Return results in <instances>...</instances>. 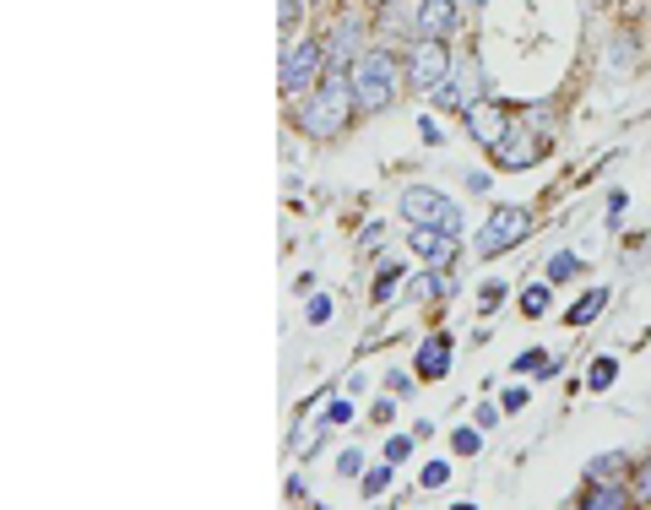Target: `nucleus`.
<instances>
[{
  "instance_id": "f3484780",
  "label": "nucleus",
  "mask_w": 651,
  "mask_h": 510,
  "mask_svg": "<svg viewBox=\"0 0 651 510\" xmlns=\"http://www.w3.org/2000/svg\"><path fill=\"white\" fill-rule=\"evenodd\" d=\"M424 294H429V299H451L456 294V283L446 277V266H429V272H424Z\"/></svg>"
},
{
  "instance_id": "20e7f679",
  "label": "nucleus",
  "mask_w": 651,
  "mask_h": 510,
  "mask_svg": "<svg viewBox=\"0 0 651 510\" xmlns=\"http://www.w3.org/2000/svg\"><path fill=\"white\" fill-rule=\"evenodd\" d=\"M526 234H532V212H526V206H494L489 223H483V234H478V255L516 251Z\"/></svg>"
},
{
  "instance_id": "4468645a",
  "label": "nucleus",
  "mask_w": 651,
  "mask_h": 510,
  "mask_svg": "<svg viewBox=\"0 0 651 510\" xmlns=\"http://www.w3.org/2000/svg\"><path fill=\"white\" fill-rule=\"evenodd\" d=\"M586 510H625L630 506V489L625 484H602V489H591V495H581Z\"/></svg>"
},
{
  "instance_id": "0eeeda50",
  "label": "nucleus",
  "mask_w": 651,
  "mask_h": 510,
  "mask_svg": "<svg viewBox=\"0 0 651 510\" xmlns=\"http://www.w3.org/2000/svg\"><path fill=\"white\" fill-rule=\"evenodd\" d=\"M456 28H461V6L456 0H418V11H413V33L418 39H456Z\"/></svg>"
},
{
  "instance_id": "9d476101",
  "label": "nucleus",
  "mask_w": 651,
  "mask_h": 510,
  "mask_svg": "<svg viewBox=\"0 0 651 510\" xmlns=\"http://www.w3.org/2000/svg\"><path fill=\"white\" fill-rule=\"evenodd\" d=\"M359 55H364V28L348 17V22L337 28V39L326 44V61H331V71H342V65H353Z\"/></svg>"
},
{
  "instance_id": "aec40b11",
  "label": "nucleus",
  "mask_w": 651,
  "mask_h": 510,
  "mask_svg": "<svg viewBox=\"0 0 651 510\" xmlns=\"http://www.w3.org/2000/svg\"><path fill=\"white\" fill-rule=\"evenodd\" d=\"M613 375H619V364H613V359H597V364H591V375H586V385H591V391H608V385H613Z\"/></svg>"
},
{
  "instance_id": "1a4fd4ad",
  "label": "nucleus",
  "mask_w": 651,
  "mask_h": 510,
  "mask_svg": "<svg viewBox=\"0 0 651 510\" xmlns=\"http://www.w3.org/2000/svg\"><path fill=\"white\" fill-rule=\"evenodd\" d=\"M456 240L461 234H446V229H429V223H413V234H407V245L424 255L429 266H446V261H456Z\"/></svg>"
},
{
  "instance_id": "f257e3e1",
  "label": "nucleus",
  "mask_w": 651,
  "mask_h": 510,
  "mask_svg": "<svg viewBox=\"0 0 651 510\" xmlns=\"http://www.w3.org/2000/svg\"><path fill=\"white\" fill-rule=\"evenodd\" d=\"M353 82H348V71H326L321 93L299 109V130L310 136V141H331V136H342V130L353 126Z\"/></svg>"
},
{
  "instance_id": "412c9836",
  "label": "nucleus",
  "mask_w": 651,
  "mask_h": 510,
  "mask_svg": "<svg viewBox=\"0 0 651 510\" xmlns=\"http://www.w3.org/2000/svg\"><path fill=\"white\" fill-rule=\"evenodd\" d=\"M391 467H396V461H391ZM391 467H370V472H364V495H370V500L391 489Z\"/></svg>"
},
{
  "instance_id": "4be33fe9",
  "label": "nucleus",
  "mask_w": 651,
  "mask_h": 510,
  "mask_svg": "<svg viewBox=\"0 0 651 510\" xmlns=\"http://www.w3.org/2000/svg\"><path fill=\"white\" fill-rule=\"evenodd\" d=\"M521 310H526V316H543V310H548V288H543V283L526 288V294H521Z\"/></svg>"
},
{
  "instance_id": "f03ea898",
  "label": "nucleus",
  "mask_w": 651,
  "mask_h": 510,
  "mask_svg": "<svg viewBox=\"0 0 651 510\" xmlns=\"http://www.w3.org/2000/svg\"><path fill=\"white\" fill-rule=\"evenodd\" d=\"M348 82H353V104L359 109H386L391 98H396V65H391V55H381V50H364L359 61L348 65Z\"/></svg>"
},
{
  "instance_id": "423d86ee",
  "label": "nucleus",
  "mask_w": 651,
  "mask_h": 510,
  "mask_svg": "<svg viewBox=\"0 0 651 510\" xmlns=\"http://www.w3.org/2000/svg\"><path fill=\"white\" fill-rule=\"evenodd\" d=\"M326 71V50L316 39H299L288 55H282V93H310Z\"/></svg>"
},
{
  "instance_id": "72a5a7b5",
  "label": "nucleus",
  "mask_w": 651,
  "mask_h": 510,
  "mask_svg": "<svg viewBox=\"0 0 651 510\" xmlns=\"http://www.w3.org/2000/svg\"><path fill=\"white\" fill-rule=\"evenodd\" d=\"M467 6H489V0H467Z\"/></svg>"
},
{
  "instance_id": "7c9ffc66",
  "label": "nucleus",
  "mask_w": 651,
  "mask_h": 510,
  "mask_svg": "<svg viewBox=\"0 0 651 510\" xmlns=\"http://www.w3.org/2000/svg\"><path fill=\"white\" fill-rule=\"evenodd\" d=\"M277 22L294 28V22H299V0H282V6H277Z\"/></svg>"
},
{
  "instance_id": "ddd939ff",
  "label": "nucleus",
  "mask_w": 651,
  "mask_h": 510,
  "mask_svg": "<svg viewBox=\"0 0 651 510\" xmlns=\"http://www.w3.org/2000/svg\"><path fill=\"white\" fill-rule=\"evenodd\" d=\"M435 104H440L446 115H467V109H472V98H467V82H456V76H446V82L435 87Z\"/></svg>"
},
{
  "instance_id": "a211bd4d",
  "label": "nucleus",
  "mask_w": 651,
  "mask_h": 510,
  "mask_svg": "<svg viewBox=\"0 0 651 510\" xmlns=\"http://www.w3.org/2000/svg\"><path fill=\"white\" fill-rule=\"evenodd\" d=\"M576 272H581V255H554V261H548V283H570V277H576Z\"/></svg>"
},
{
  "instance_id": "b1692460",
  "label": "nucleus",
  "mask_w": 651,
  "mask_h": 510,
  "mask_svg": "<svg viewBox=\"0 0 651 510\" xmlns=\"http://www.w3.org/2000/svg\"><path fill=\"white\" fill-rule=\"evenodd\" d=\"M446 478H451V467H446V461H429V467H424V478H418V484H424V489H440V484H446Z\"/></svg>"
},
{
  "instance_id": "f8f14e48",
  "label": "nucleus",
  "mask_w": 651,
  "mask_h": 510,
  "mask_svg": "<svg viewBox=\"0 0 651 510\" xmlns=\"http://www.w3.org/2000/svg\"><path fill=\"white\" fill-rule=\"evenodd\" d=\"M451 370V337H429L424 348H418V375L424 381H440Z\"/></svg>"
},
{
  "instance_id": "dca6fc26",
  "label": "nucleus",
  "mask_w": 651,
  "mask_h": 510,
  "mask_svg": "<svg viewBox=\"0 0 651 510\" xmlns=\"http://www.w3.org/2000/svg\"><path fill=\"white\" fill-rule=\"evenodd\" d=\"M625 467H630V450H613V456H597L586 472H591V478H619Z\"/></svg>"
},
{
  "instance_id": "bb28decb",
  "label": "nucleus",
  "mask_w": 651,
  "mask_h": 510,
  "mask_svg": "<svg viewBox=\"0 0 651 510\" xmlns=\"http://www.w3.org/2000/svg\"><path fill=\"white\" fill-rule=\"evenodd\" d=\"M326 424H353V402H331V413H326Z\"/></svg>"
},
{
  "instance_id": "473e14b6",
  "label": "nucleus",
  "mask_w": 651,
  "mask_h": 510,
  "mask_svg": "<svg viewBox=\"0 0 651 510\" xmlns=\"http://www.w3.org/2000/svg\"><path fill=\"white\" fill-rule=\"evenodd\" d=\"M391 418H396V402L381 396V402H375V424H391Z\"/></svg>"
},
{
  "instance_id": "7ed1b4c3",
  "label": "nucleus",
  "mask_w": 651,
  "mask_h": 510,
  "mask_svg": "<svg viewBox=\"0 0 651 510\" xmlns=\"http://www.w3.org/2000/svg\"><path fill=\"white\" fill-rule=\"evenodd\" d=\"M396 206H402V217H407V223H429V229L461 234V206H456L446 191H435V185H407Z\"/></svg>"
},
{
  "instance_id": "5701e85b",
  "label": "nucleus",
  "mask_w": 651,
  "mask_h": 510,
  "mask_svg": "<svg viewBox=\"0 0 651 510\" xmlns=\"http://www.w3.org/2000/svg\"><path fill=\"white\" fill-rule=\"evenodd\" d=\"M337 472H342V478H359V472H364V450H342V456H337Z\"/></svg>"
},
{
  "instance_id": "2f4dec72",
  "label": "nucleus",
  "mask_w": 651,
  "mask_h": 510,
  "mask_svg": "<svg viewBox=\"0 0 651 510\" xmlns=\"http://www.w3.org/2000/svg\"><path fill=\"white\" fill-rule=\"evenodd\" d=\"M500 413H505V407H478V429H494V424H500Z\"/></svg>"
},
{
  "instance_id": "6ab92c4d",
  "label": "nucleus",
  "mask_w": 651,
  "mask_h": 510,
  "mask_svg": "<svg viewBox=\"0 0 651 510\" xmlns=\"http://www.w3.org/2000/svg\"><path fill=\"white\" fill-rule=\"evenodd\" d=\"M602 305H608V294H602V288H591V294H586L581 305H576V310H570V326H586V320L597 316V310H602Z\"/></svg>"
},
{
  "instance_id": "39448f33",
  "label": "nucleus",
  "mask_w": 651,
  "mask_h": 510,
  "mask_svg": "<svg viewBox=\"0 0 651 510\" xmlns=\"http://www.w3.org/2000/svg\"><path fill=\"white\" fill-rule=\"evenodd\" d=\"M456 71L451 50H446V39H418L413 44V61H407V82L418 87V93H435L446 76Z\"/></svg>"
},
{
  "instance_id": "c756f323",
  "label": "nucleus",
  "mask_w": 651,
  "mask_h": 510,
  "mask_svg": "<svg viewBox=\"0 0 651 510\" xmlns=\"http://www.w3.org/2000/svg\"><path fill=\"white\" fill-rule=\"evenodd\" d=\"M472 450H478V429H461L456 435V456H472Z\"/></svg>"
},
{
  "instance_id": "6e6552de",
  "label": "nucleus",
  "mask_w": 651,
  "mask_h": 510,
  "mask_svg": "<svg viewBox=\"0 0 651 510\" xmlns=\"http://www.w3.org/2000/svg\"><path fill=\"white\" fill-rule=\"evenodd\" d=\"M467 130H472V141H478V147L500 152V147H505V136H511V115H505L500 104H472V109H467Z\"/></svg>"
},
{
  "instance_id": "2eb2a0df",
  "label": "nucleus",
  "mask_w": 651,
  "mask_h": 510,
  "mask_svg": "<svg viewBox=\"0 0 651 510\" xmlns=\"http://www.w3.org/2000/svg\"><path fill=\"white\" fill-rule=\"evenodd\" d=\"M516 375H543V381H548V375H559V364H554V353H543V348H526V353L516 359Z\"/></svg>"
},
{
  "instance_id": "9b49d317",
  "label": "nucleus",
  "mask_w": 651,
  "mask_h": 510,
  "mask_svg": "<svg viewBox=\"0 0 651 510\" xmlns=\"http://www.w3.org/2000/svg\"><path fill=\"white\" fill-rule=\"evenodd\" d=\"M543 152H548V147H543L537 136H505V147H500L494 158H500V169H532Z\"/></svg>"
},
{
  "instance_id": "cd10ccee",
  "label": "nucleus",
  "mask_w": 651,
  "mask_h": 510,
  "mask_svg": "<svg viewBox=\"0 0 651 510\" xmlns=\"http://www.w3.org/2000/svg\"><path fill=\"white\" fill-rule=\"evenodd\" d=\"M331 320V299H310V326H326Z\"/></svg>"
},
{
  "instance_id": "393cba45",
  "label": "nucleus",
  "mask_w": 651,
  "mask_h": 510,
  "mask_svg": "<svg viewBox=\"0 0 651 510\" xmlns=\"http://www.w3.org/2000/svg\"><path fill=\"white\" fill-rule=\"evenodd\" d=\"M407 456H413V440H407V435H391V440H386V461H407Z\"/></svg>"
},
{
  "instance_id": "c85d7f7f",
  "label": "nucleus",
  "mask_w": 651,
  "mask_h": 510,
  "mask_svg": "<svg viewBox=\"0 0 651 510\" xmlns=\"http://www.w3.org/2000/svg\"><path fill=\"white\" fill-rule=\"evenodd\" d=\"M500 407H505V413H516V407H526V391H521V385H511V391L500 396Z\"/></svg>"
},
{
  "instance_id": "a878e982",
  "label": "nucleus",
  "mask_w": 651,
  "mask_h": 510,
  "mask_svg": "<svg viewBox=\"0 0 651 510\" xmlns=\"http://www.w3.org/2000/svg\"><path fill=\"white\" fill-rule=\"evenodd\" d=\"M396 283H402V272H396V266H386V272H381V288H375V299H391V294H396Z\"/></svg>"
}]
</instances>
